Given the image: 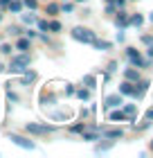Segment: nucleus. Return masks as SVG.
<instances>
[{
	"mask_svg": "<svg viewBox=\"0 0 153 158\" xmlns=\"http://www.w3.org/2000/svg\"><path fill=\"white\" fill-rule=\"evenodd\" d=\"M27 66H30V54H18V56H14L11 63H9V70L11 73H23V70H27Z\"/></svg>",
	"mask_w": 153,
	"mask_h": 158,
	"instance_id": "obj_1",
	"label": "nucleus"
},
{
	"mask_svg": "<svg viewBox=\"0 0 153 158\" xmlns=\"http://www.w3.org/2000/svg\"><path fill=\"white\" fill-rule=\"evenodd\" d=\"M72 39H77L81 43H92L97 36H95V32L86 30V27H74V30H72Z\"/></svg>",
	"mask_w": 153,
	"mask_h": 158,
	"instance_id": "obj_2",
	"label": "nucleus"
},
{
	"mask_svg": "<svg viewBox=\"0 0 153 158\" xmlns=\"http://www.w3.org/2000/svg\"><path fill=\"white\" fill-rule=\"evenodd\" d=\"M126 56H128V61H131V66H133V68H147V66H149V63L140 56V52H137V50H133V48L126 50Z\"/></svg>",
	"mask_w": 153,
	"mask_h": 158,
	"instance_id": "obj_3",
	"label": "nucleus"
},
{
	"mask_svg": "<svg viewBox=\"0 0 153 158\" xmlns=\"http://www.w3.org/2000/svg\"><path fill=\"white\" fill-rule=\"evenodd\" d=\"M25 129H27L30 133H36V135H45V133H52V131H54V127H50V124H32V122H30Z\"/></svg>",
	"mask_w": 153,
	"mask_h": 158,
	"instance_id": "obj_4",
	"label": "nucleus"
},
{
	"mask_svg": "<svg viewBox=\"0 0 153 158\" xmlns=\"http://www.w3.org/2000/svg\"><path fill=\"white\" fill-rule=\"evenodd\" d=\"M9 140L14 142V145L23 147V149H34V142H32V140H27V138H23V135H16V133H11V135H9Z\"/></svg>",
	"mask_w": 153,
	"mask_h": 158,
	"instance_id": "obj_5",
	"label": "nucleus"
},
{
	"mask_svg": "<svg viewBox=\"0 0 153 158\" xmlns=\"http://www.w3.org/2000/svg\"><path fill=\"white\" fill-rule=\"evenodd\" d=\"M122 104H124L122 93H117V95H108V97H106V106H108V109H115V106H122Z\"/></svg>",
	"mask_w": 153,
	"mask_h": 158,
	"instance_id": "obj_6",
	"label": "nucleus"
},
{
	"mask_svg": "<svg viewBox=\"0 0 153 158\" xmlns=\"http://www.w3.org/2000/svg\"><path fill=\"white\" fill-rule=\"evenodd\" d=\"M83 140H99L101 135V129H83Z\"/></svg>",
	"mask_w": 153,
	"mask_h": 158,
	"instance_id": "obj_7",
	"label": "nucleus"
},
{
	"mask_svg": "<svg viewBox=\"0 0 153 158\" xmlns=\"http://www.w3.org/2000/svg\"><path fill=\"white\" fill-rule=\"evenodd\" d=\"M147 88H149V84H147V81H140V86L135 84V88H133V97H135V99H142V97H144V93H147Z\"/></svg>",
	"mask_w": 153,
	"mask_h": 158,
	"instance_id": "obj_8",
	"label": "nucleus"
},
{
	"mask_svg": "<svg viewBox=\"0 0 153 158\" xmlns=\"http://www.w3.org/2000/svg\"><path fill=\"white\" fill-rule=\"evenodd\" d=\"M133 88H135V84L128 81V79L119 84V93H122V95H131V97H133Z\"/></svg>",
	"mask_w": 153,
	"mask_h": 158,
	"instance_id": "obj_9",
	"label": "nucleus"
},
{
	"mask_svg": "<svg viewBox=\"0 0 153 158\" xmlns=\"http://www.w3.org/2000/svg\"><path fill=\"white\" fill-rule=\"evenodd\" d=\"M124 77H126L128 81H137V79H140V68H137V70L135 68H128L126 73H124Z\"/></svg>",
	"mask_w": 153,
	"mask_h": 158,
	"instance_id": "obj_10",
	"label": "nucleus"
},
{
	"mask_svg": "<svg viewBox=\"0 0 153 158\" xmlns=\"http://www.w3.org/2000/svg\"><path fill=\"white\" fill-rule=\"evenodd\" d=\"M115 25H117V27L128 25V14H126V11H119V14H117V18H115Z\"/></svg>",
	"mask_w": 153,
	"mask_h": 158,
	"instance_id": "obj_11",
	"label": "nucleus"
},
{
	"mask_svg": "<svg viewBox=\"0 0 153 158\" xmlns=\"http://www.w3.org/2000/svg\"><path fill=\"white\" fill-rule=\"evenodd\" d=\"M101 135H106V138H122L124 131L122 129H113V131H104V129H101Z\"/></svg>",
	"mask_w": 153,
	"mask_h": 158,
	"instance_id": "obj_12",
	"label": "nucleus"
},
{
	"mask_svg": "<svg viewBox=\"0 0 153 158\" xmlns=\"http://www.w3.org/2000/svg\"><path fill=\"white\" fill-rule=\"evenodd\" d=\"M108 118H111L113 122H124V120H126V113H124V111H113Z\"/></svg>",
	"mask_w": 153,
	"mask_h": 158,
	"instance_id": "obj_13",
	"label": "nucleus"
},
{
	"mask_svg": "<svg viewBox=\"0 0 153 158\" xmlns=\"http://www.w3.org/2000/svg\"><path fill=\"white\" fill-rule=\"evenodd\" d=\"M124 113H126V118H131V120H133V118H135V113H137L135 104H126V106H124Z\"/></svg>",
	"mask_w": 153,
	"mask_h": 158,
	"instance_id": "obj_14",
	"label": "nucleus"
},
{
	"mask_svg": "<svg viewBox=\"0 0 153 158\" xmlns=\"http://www.w3.org/2000/svg\"><path fill=\"white\" fill-rule=\"evenodd\" d=\"M128 23H131V25H135V27H140V25L144 23V18L140 16V14H133V16L128 18Z\"/></svg>",
	"mask_w": 153,
	"mask_h": 158,
	"instance_id": "obj_15",
	"label": "nucleus"
},
{
	"mask_svg": "<svg viewBox=\"0 0 153 158\" xmlns=\"http://www.w3.org/2000/svg\"><path fill=\"white\" fill-rule=\"evenodd\" d=\"M92 45L97 48V50H108V48H111V43H108V41H97V39H95Z\"/></svg>",
	"mask_w": 153,
	"mask_h": 158,
	"instance_id": "obj_16",
	"label": "nucleus"
},
{
	"mask_svg": "<svg viewBox=\"0 0 153 158\" xmlns=\"http://www.w3.org/2000/svg\"><path fill=\"white\" fill-rule=\"evenodd\" d=\"M16 48H18V50H23V52H25V50H30V39H18Z\"/></svg>",
	"mask_w": 153,
	"mask_h": 158,
	"instance_id": "obj_17",
	"label": "nucleus"
},
{
	"mask_svg": "<svg viewBox=\"0 0 153 158\" xmlns=\"http://www.w3.org/2000/svg\"><path fill=\"white\" fill-rule=\"evenodd\" d=\"M34 79H36V73H25V77H23V79H20V81H23V84L27 86V84H32V81H34Z\"/></svg>",
	"mask_w": 153,
	"mask_h": 158,
	"instance_id": "obj_18",
	"label": "nucleus"
},
{
	"mask_svg": "<svg viewBox=\"0 0 153 158\" xmlns=\"http://www.w3.org/2000/svg\"><path fill=\"white\" fill-rule=\"evenodd\" d=\"M77 95H79V99H90V90L81 88V90H77Z\"/></svg>",
	"mask_w": 153,
	"mask_h": 158,
	"instance_id": "obj_19",
	"label": "nucleus"
},
{
	"mask_svg": "<svg viewBox=\"0 0 153 158\" xmlns=\"http://www.w3.org/2000/svg\"><path fill=\"white\" fill-rule=\"evenodd\" d=\"M59 9H61V7H59V5H54V2H52V5H47V14H50V16L59 14Z\"/></svg>",
	"mask_w": 153,
	"mask_h": 158,
	"instance_id": "obj_20",
	"label": "nucleus"
},
{
	"mask_svg": "<svg viewBox=\"0 0 153 158\" xmlns=\"http://www.w3.org/2000/svg\"><path fill=\"white\" fill-rule=\"evenodd\" d=\"M83 84L88 86V88H95V77H92V75H88V77H83Z\"/></svg>",
	"mask_w": 153,
	"mask_h": 158,
	"instance_id": "obj_21",
	"label": "nucleus"
},
{
	"mask_svg": "<svg viewBox=\"0 0 153 158\" xmlns=\"http://www.w3.org/2000/svg\"><path fill=\"white\" fill-rule=\"evenodd\" d=\"M23 23H27V25H32V23H36V18L32 16V14H23Z\"/></svg>",
	"mask_w": 153,
	"mask_h": 158,
	"instance_id": "obj_22",
	"label": "nucleus"
},
{
	"mask_svg": "<svg viewBox=\"0 0 153 158\" xmlns=\"http://www.w3.org/2000/svg\"><path fill=\"white\" fill-rule=\"evenodd\" d=\"M50 30L52 32H61V23L59 20H52V23H50Z\"/></svg>",
	"mask_w": 153,
	"mask_h": 158,
	"instance_id": "obj_23",
	"label": "nucleus"
},
{
	"mask_svg": "<svg viewBox=\"0 0 153 158\" xmlns=\"http://www.w3.org/2000/svg\"><path fill=\"white\" fill-rule=\"evenodd\" d=\"M38 30L41 32H47L50 30V23H47V20H38Z\"/></svg>",
	"mask_w": 153,
	"mask_h": 158,
	"instance_id": "obj_24",
	"label": "nucleus"
},
{
	"mask_svg": "<svg viewBox=\"0 0 153 158\" xmlns=\"http://www.w3.org/2000/svg\"><path fill=\"white\" fill-rule=\"evenodd\" d=\"M23 5H25V7H30V9H36V7H38V2H36V0H25Z\"/></svg>",
	"mask_w": 153,
	"mask_h": 158,
	"instance_id": "obj_25",
	"label": "nucleus"
},
{
	"mask_svg": "<svg viewBox=\"0 0 153 158\" xmlns=\"http://www.w3.org/2000/svg\"><path fill=\"white\" fill-rule=\"evenodd\" d=\"M0 52H2V54H9V52H11V45H7V43H5V45L0 48Z\"/></svg>",
	"mask_w": 153,
	"mask_h": 158,
	"instance_id": "obj_26",
	"label": "nucleus"
},
{
	"mask_svg": "<svg viewBox=\"0 0 153 158\" xmlns=\"http://www.w3.org/2000/svg\"><path fill=\"white\" fill-rule=\"evenodd\" d=\"M83 129H86L83 124H74V127H72V131H74V133H81V131H83Z\"/></svg>",
	"mask_w": 153,
	"mask_h": 158,
	"instance_id": "obj_27",
	"label": "nucleus"
},
{
	"mask_svg": "<svg viewBox=\"0 0 153 158\" xmlns=\"http://www.w3.org/2000/svg\"><path fill=\"white\" fill-rule=\"evenodd\" d=\"M9 34H11V36H18L20 30H18V27H9Z\"/></svg>",
	"mask_w": 153,
	"mask_h": 158,
	"instance_id": "obj_28",
	"label": "nucleus"
},
{
	"mask_svg": "<svg viewBox=\"0 0 153 158\" xmlns=\"http://www.w3.org/2000/svg\"><path fill=\"white\" fill-rule=\"evenodd\" d=\"M7 97H9V102H18V97L16 95H14V93L9 90V93H7Z\"/></svg>",
	"mask_w": 153,
	"mask_h": 158,
	"instance_id": "obj_29",
	"label": "nucleus"
},
{
	"mask_svg": "<svg viewBox=\"0 0 153 158\" xmlns=\"http://www.w3.org/2000/svg\"><path fill=\"white\" fill-rule=\"evenodd\" d=\"M142 43H147V45H151V43H153V36H144V39H142Z\"/></svg>",
	"mask_w": 153,
	"mask_h": 158,
	"instance_id": "obj_30",
	"label": "nucleus"
},
{
	"mask_svg": "<svg viewBox=\"0 0 153 158\" xmlns=\"http://www.w3.org/2000/svg\"><path fill=\"white\" fill-rule=\"evenodd\" d=\"M147 120H153V109H151V111L147 113Z\"/></svg>",
	"mask_w": 153,
	"mask_h": 158,
	"instance_id": "obj_31",
	"label": "nucleus"
},
{
	"mask_svg": "<svg viewBox=\"0 0 153 158\" xmlns=\"http://www.w3.org/2000/svg\"><path fill=\"white\" fill-rule=\"evenodd\" d=\"M9 5V0H0V7H7Z\"/></svg>",
	"mask_w": 153,
	"mask_h": 158,
	"instance_id": "obj_32",
	"label": "nucleus"
},
{
	"mask_svg": "<svg viewBox=\"0 0 153 158\" xmlns=\"http://www.w3.org/2000/svg\"><path fill=\"white\" fill-rule=\"evenodd\" d=\"M149 56L153 59V43H151V48H149Z\"/></svg>",
	"mask_w": 153,
	"mask_h": 158,
	"instance_id": "obj_33",
	"label": "nucleus"
},
{
	"mask_svg": "<svg viewBox=\"0 0 153 158\" xmlns=\"http://www.w3.org/2000/svg\"><path fill=\"white\" fill-rule=\"evenodd\" d=\"M115 2H117V7H122L124 2H126V0H115Z\"/></svg>",
	"mask_w": 153,
	"mask_h": 158,
	"instance_id": "obj_34",
	"label": "nucleus"
},
{
	"mask_svg": "<svg viewBox=\"0 0 153 158\" xmlns=\"http://www.w3.org/2000/svg\"><path fill=\"white\" fill-rule=\"evenodd\" d=\"M149 20H151V23H153V14H151V16H149Z\"/></svg>",
	"mask_w": 153,
	"mask_h": 158,
	"instance_id": "obj_35",
	"label": "nucleus"
},
{
	"mask_svg": "<svg viewBox=\"0 0 153 158\" xmlns=\"http://www.w3.org/2000/svg\"><path fill=\"white\" fill-rule=\"evenodd\" d=\"M79 2H86V0H79Z\"/></svg>",
	"mask_w": 153,
	"mask_h": 158,
	"instance_id": "obj_36",
	"label": "nucleus"
},
{
	"mask_svg": "<svg viewBox=\"0 0 153 158\" xmlns=\"http://www.w3.org/2000/svg\"><path fill=\"white\" fill-rule=\"evenodd\" d=\"M151 149H153V142H151Z\"/></svg>",
	"mask_w": 153,
	"mask_h": 158,
	"instance_id": "obj_37",
	"label": "nucleus"
},
{
	"mask_svg": "<svg viewBox=\"0 0 153 158\" xmlns=\"http://www.w3.org/2000/svg\"><path fill=\"white\" fill-rule=\"evenodd\" d=\"M0 20H2V16H0Z\"/></svg>",
	"mask_w": 153,
	"mask_h": 158,
	"instance_id": "obj_38",
	"label": "nucleus"
},
{
	"mask_svg": "<svg viewBox=\"0 0 153 158\" xmlns=\"http://www.w3.org/2000/svg\"><path fill=\"white\" fill-rule=\"evenodd\" d=\"M63 2H65V0H63Z\"/></svg>",
	"mask_w": 153,
	"mask_h": 158,
	"instance_id": "obj_39",
	"label": "nucleus"
}]
</instances>
